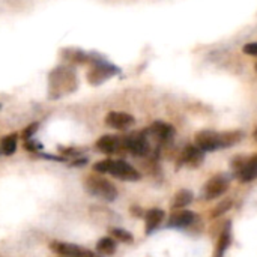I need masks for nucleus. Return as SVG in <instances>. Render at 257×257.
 <instances>
[{"label": "nucleus", "mask_w": 257, "mask_h": 257, "mask_svg": "<svg viewBox=\"0 0 257 257\" xmlns=\"http://www.w3.org/2000/svg\"><path fill=\"white\" fill-rule=\"evenodd\" d=\"M254 139H256V140H257V130H256V131H254Z\"/></svg>", "instance_id": "nucleus-26"}, {"label": "nucleus", "mask_w": 257, "mask_h": 257, "mask_svg": "<svg viewBox=\"0 0 257 257\" xmlns=\"http://www.w3.org/2000/svg\"><path fill=\"white\" fill-rule=\"evenodd\" d=\"M93 170L96 173H108L113 178L125 182H136L140 181L142 175L137 169H134L130 163L123 160H102L95 163Z\"/></svg>", "instance_id": "nucleus-3"}, {"label": "nucleus", "mask_w": 257, "mask_h": 257, "mask_svg": "<svg viewBox=\"0 0 257 257\" xmlns=\"http://www.w3.org/2000/svg\"><path fill=\"white\" fill-rule=\"evenodd\" d=\"M164 217H166V214H164L163 209H160V208H152V209H149V211L146 212V217H145V223H146L145 230H146V233L149 235V233H152L154 230H157V229L161 226V223L164 221Z\"/></svg>", "instance_id": "nucleus-16"}, {"label": "nucleus", "mask_w": 257, "mask_h": 257, "mask_svg": "<svg viewBox=\"0 0 257 257\" xmlns=\"http://www.w3.org/2000/svg\"><path fill=\"white\" fill-rule=\"evenodd\" d=\"M149 134L158 142H169L175 136V128L166 122H154L149 128Z\"/></svg>", "instance_id": "nucleus-12"}, {"label": "nucleus", "mask_w": 257, "mask_h": 257, "mask_svg": "<svg viewBox=\"0 0 257 257\" xmlns=\"http://www.w3.org/2000/svg\"><path fill=\"white\" fill-rule=\"evenodd\" d=\"M236 176L239 178L241 182H251L257 179V154L248 158L239 169Z\"/></svg>", "instance_id": "nucleus-14"}, {"label": "nucleus", "mask_w": 257, "mask_h": 257, "mask_svg": "<svg viewBox=\"0 0 257 257\" xmlns=\"http://www.w3.org/2000/svg\"><path fill=\"white\" fill-rule=\"evenodd\" d=\"M26 149L29 151V152H39L41 149H42V145L41 143H38L35 139H30V140H26Z\"/></svg>", "instance_id": "nucleus-24"}, {"label": "nucleus", "mask_w": 257, "mask_h": 257, "mask_svg": "<svg viewBox=\"0 0 257 257\" xmlns=\"http://www.w3.org/2000/svg\"><path fill=\"white\" fill-rule=\"evenodd\" d=\"M122 145H123V149H126L130 154H133L136 157H145L149 154V149H151L148 137L143 133L130 134L128 137H125L122 140Z\"/></svg>", "instance_id": "nucleus-7"}, {"label": "nucleus", "mask_w": 257, "mask_h": 257, "mask_svg": "<svg viewBox=\"0 0 257 257\" xmlns=\"http://www.w3.org/2000/svg\"><path fill=\"white\" fill-rule=\"evenodd\" d=\"M256 71H257V65H256Z\"/></svg>", "instance_id": "nucleus-28"}, {"label": "nucleus", "mask_w": 257, "mask_h": 257, "mask_svg": "<svg viewBox=\"0 0 257 257\" xmlns=\"http://www.w3.org/2000/svg\"><path fill=\"white\" fill-rule=\"evenodd\" d=\"M86 191L93 197H98L105 202H114L117 199V188L105 178L99 175H92L84 182Z\"/></svg>", "instance_id": "nucleus-4"}, {"label": "nucleus", "mask_w": 257, "mask_h": 257, "mask_svg": "<svg viewBox=\"0 0 257 257\" xmlns=\"http://www.w3.org/2000/svg\"><path fill=\"white\" fill-rule=\"evenodd\" d=\"M232 206H233V200L232 199H223L214 209H212V212H211V217L212 218H217V217H221L223 214H226L227 211H230L232 209Z\"/></svg>", "instance_id": "nucleus-21"}, {"label": "nucleus", "mask_w": 257, "mask_h": 257, "mask_svg": "<svg viewBox=\"0 0 257 257\" xmlns=\"http://www.w3.org/2000/svg\"><path fill=\"white\" fill-rule=\"evenodd\" d=\"M194 220H196L194 212L182 208V209H178L176 212L172 214V217L169 218L167 226L173 227V229H185V227H190L194 223Z\"/></svg>", "instance_id": "nucleus-10"}, {"label": "nucleus", "mask_w": 257, "mask_h": 257, "mask_svg": "<svg viewBox=\"0 0 257 257\" xmlns=\"http://www.w3.org/2000/svg\"><path fill=\"white\" fill-rule=\"evenodd\" d=\"M229 190V179L224 175H217L211 178L203 187V199L214 200L221 197Z\"/></svg>", "instance_id": "nucleus-8"}, {"label": "nucleus", "mask_w": 257, "mask_h": 257, "mask_svg": "<svg viewBox=\"0 0 257 257\" xmlns=\"http://www.w3.org/2000/svg\"><path fill=\"white\" fill-rule=\"evenodd\" d=\"M60 56H62L63 60L71 62V63H78V65L93 62L92 54H89V53H86L83 50H78V48H65V50H62Z\"/></svg>", "instance_id": "nucleus-15"}, {"label": "nucleus", "mask_w": 257, "mask_h": 257, "mask_svg": "<svg viewBox=\"0 0 257 257\" xmlns=\"http://www.w3.org/2000/svg\"><path fill=\"white\" fill-rule=\"evenodd\" d=\"M193 199H194L193 191H190V190H181V191H178V193L175 194L173 202H172V206H173L175 209L187 208V206L193 202Z\"/></svg>", "instance_id": "nucleus-19"}, {"label": "nucleus", "mask_w": 257, "mask_h": 257, "mask_svg": "<svg viewBox=\"0 0 257 257\" xmlns=\"http://www.w3.org/2000/svg\"><path fill=\"white\" fill-rule=\"evenodd\" d=\"M241 133H215L200 131L196 134V146L203 152H214L223 148H229L241 140Z\"/></svg>", "instance_id": "nucleus-2"}, {"label": "nucleus", "mask_w": 257, "mask_h": 257, "mask_svg": "<svg viewBox=\"0 0 257 257\" xmlns=\"http://www.w3.org/2000/svg\"><path fill=\"white\" fill-rule=\"evenodd\" d=\"M134 116H131L130 113H125V111H110L107 116H105V123L113 128V130H128L130 126L134 125Z\"/></svg>", "instance_id": "nucleus-9"}, {"label": "nucleus", "mask_w": 257, "mask_h": 257, "mask_svg": "<svg viewBox=\"0 0 257 257\" xmlns=\"http://www.w3.org/2000/svg\"><path fill=\"white\" fill-rule=\"evenodd\" d=\"M38 128H39V122H33V123H30L29 126H26V128L23 130V134H21L23 140L26 142V140L33 139L35 134H36V131H38Z\"/></svg>", "instance_id": "nucleus-23"}, {"label": "nucleus", "mask_w": 257, "mask_h": 257, "mask_svg": "<svg viewBox=\"0 0 257 257\" xmlns=\"http://www.w3.org/2000/svg\"><path fill=\"white\" fill-rule=\"evenodd\" d=\"M117 72H119V69L116 66H113L111 63H108L105 60H93L92 66L87 72V81L92 86H99Z\"/></svg>", "instance_id": "nucleus-5"}, {"label": "nucleus", "mask_w": 257, "mask_h": 257, "mask_svg": "<svg viewBox=\"0 0 257 257\" xmlns=\"http://www.w3.org/2000/svg\"><path fill=\"white\" fill-rule=\"evenodd\" d=\"M232 242V232H230V224L227 223L224 230L220 235V239L217 242V248H215V256L214 257H224V253L227 251L229 245Z\"/></svg>", "instance_id": "nucleus-17"}, {"label": "nucleus", "mask_w": 257, "mask_h": 257, "mask_svg": "<svg viewBox=\"0 0 257 257\" xmlns=\"http://www.w3.org/2000/svg\"><path fill=\"white\" fill-rule=\"evenodd\" d=\"M17 146H18V134H15V133L8 134L0 140V152L6 157L14 155L17 151Z\"/></svg>", "instance_id": "nucleus-18"}, {"label": "nucleus", "mask_w": 257, "mask_h": 257, "mask_svg": "<svg viewBox=\"0 0 257 257\" xmlns=\"http://www.w3.org/2000/svg\"><path fill=\"white\" fill-rule=\"evenodd\" d=\"M0 110H2V104H0Z\"/></svg>", "instance_id": "nucleus-27"}, {"label": "nucleus", "mask_w": 257, "mask_h": 257, "mask_svg": "<svg viewBox=\"0 0 257 257\" xmlns=\"http://www.w3.org/2000/svg\"><path fill=\"white\" fill-rule=\"evenodd\" d=\"M120 148H123L122 140H120L119 137H116V136L107 134V136L99 137L98 142H96V149H98L99 152L105 154V155H113V154L119 152Z\"/></svg>", "instance_id": "nucleus-11"}, {"label": "nucleus", "mask_w": 257, "mask_h": 257, "mask_svg": "<svg viewBox=\"0 0 257 257\" xmlns=\"http://www.w3.org/2000/svg\"><path fill=\"white\" fill-rule=\"evenodd\" d=\"M205 160V152L199 149L197 146H187L181 155V163L190 167H197L203 163Z\"/></svg>", "instance_id": "nucleus-13"}, {"label": "nucleus", "mask_w": 257, "mask_h": 257, "mask_svg": "<svg viewBox=\"0 0 257 257\" xmlns=\"http://www.w3.org/2000/svg\"><path fill=\"white\" fill-rule=\"evenodd\" d=\"M244 53L250 54V56H256L257 57V42H250L247 45H244Z\"/></svg>", "instance_id": "nucleus-25"}, {"label": "nucleus", "mask_w": 257, "mask_h": 257, "mask_svg": "<svg viewBox=\"0 0 257 257\" xmlns=\"http://www.w3.org/2000/svg\"><path fill=\"white\" fill-rule=\"evenodd\" d=\"M50 250L56 253L57 256L65 257H99L93 251L77 245V244H69V242H62V241H53L50 242Z\"/></svg>", "instance_id": "nucleus-6"}, {"label": "nucleus", "mask_w": 257, "mask_h": 257, "mask_svg": "<svg viewBox=\"0 0 257 257\" xmlns=\"http://www.w3.org/2000/svg\"><path fill=\"white\" fill-rule=\"evenodd\" d=\"M110 235H111L114 239H117L119 242L131 244V242L134 241L133 235H131L128 230H123V229H119V227H114V229H111V230H110Z\"/></svg>", "instance_id": "nucleus-22"}, {"label": "nucleus", "mask_w": 257, "mask_h": 257, "mask_svg": "<svg viewBox=\"0 0 257 257\" xmlns=\"http://www.w3.org/2000/svg\"><path fill=\"white\" fill-rule=\"evenodd\" d=\"M59 257H65V256H59Z\"/></svg>", "instance_id": "nucleus-29"}, {"label": "nucleus", "mask_w": 257, "mask_h": 257, "mask_svg": "<svg viewBox=\"0 0 257 257\" xmlns=\"http://www.w3.org/2000/svg\"><path fill=\"white\" fill-rule=\"evenodd\" d=\"M78 87V77L72 66L59 65L48 74V96L50 99H60L71 95Z\"/></svg>", "instance_id": "nucleus-1"}, {"label": "nucleus", "mask_w": 257, "mask_h": 257, "mask_svg": "<svg viewBox=\"0 0 257 257\" xmlns=\"http://www.w3.org/2000/svg\"><path fill=\"white\" fill-rule=\"evenodd\" d=\"M117 250V244L113 238L110 236H105V238H101L98 242H96V251L104 254V256H111L114 254Z\"/></svg>", "instance_id": "nucleus-20"}]
</instances>
